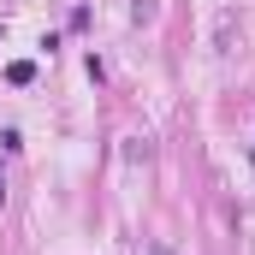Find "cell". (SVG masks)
I'll list each match as a JSON object with an SVG mask.
<instances>
[{"instance_id":"6da1fadb","label":"cell","mask_w":255,"mask_h":255,"mask_svg":"<svg viewBox=\"0 0 255 255\" xmlns=\"http://www.w3.org/2000/svg\"><path fill=\"white\" fill-rule=\"evenodd\" d=\"M154 255H166V250H154Z\"/></svg>"}]
</instances>
